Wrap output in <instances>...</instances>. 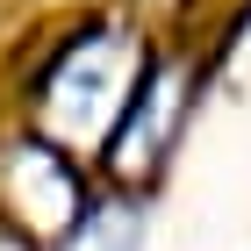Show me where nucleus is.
<instances>
[{
	"instance_id": "nucleus-1",
	"label": "nucleus",
	"mask_w": 251,
	"mask_h": 251,
	"mask_svg": "<svg viewBox=\"0 0 251 251\" xmlns=\"http://www.w3.org/2000/svg\"><path fill=\"white\" fill-rule=\"evenodd\" d=\"M65 251H136V223L129 215H86L65 237Z\"/></svg>"
}]
</instances>
